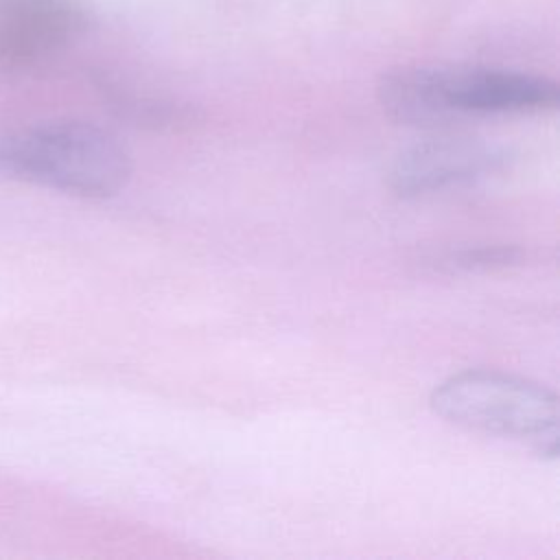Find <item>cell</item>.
Segmentation results:
<instances>
[{"label": "cell", "instance_id": "1", "mask_svg": "<svg viewBox=\"0 0 560 560\" xmlns=\"http://www.w3.org/2000/svg\"><path fill=\"white\" fill-rule=\"evenodd\" d=\"M378 101L400 125L442 129L470 116L556 109L553 79L501 68L405 66L383 74Z\"/></svg>", "mask_w": 560, "mask_h": 560}, {"label": "cell", "instance_id": "4", "mask_svg": "<svg viewBox=\"0 0 560 560\" xmlns=\"http://www.w3.org/2000/svg\"><path fill=\"white\" fill-rule=\"evenodd\" d=\"M505 153L479 138L438 136L400 151L389 166V188L400 197H424L472 184L497 173Z\"/></svg>", "mask_w": 560, "mask_h": 560}, {"label": "cell", "instance_id": "6", "mask_svg": "<svg viewBox=\"0 0 560 560\" xmlns=\"http://www.w3.org/2000/svg\"><path fill=\"white\" fill-rule=\"evenodd\" d=\"M525 252L516 245H479L451 252L442 258V267L451 271H494L521 265Z\"/></svg>", "mask_w": 560, "mask_h": 560}, {"label": "cell", "instance_id": "3", "mask_svg": "<svg viewBox=\"0 0 560 560\" xmlns=\"http://www.w3.org/2000/svg\"><path fill=\"white\" fill-rule=\"evenodd\" d=\"M429 402L448 424L516 442L536 455H558V396L536 381L501 370H464L435 385Z\"/></svg>", "mask_w": 560, "mask_h": 560}, {"label": "cell", "instance_id": "5", "mask_svg": "<svg viewBox=\"0 0 560 560\" xmlns=\"http://www.w3.org/2000/svg\"><path fill=\"white\" fill-rule=\"evenodd\" d=\"M85 26L72 0H0V66L28 68L63 50Z\"/></svg>", "mask_w": 560, "mask_h": 560}, {"label": "cell", "instance_id": "2", "mask_svg": "<svg viewBox=\"0 0 560 560\" xmlns=\"http://www.w3.org/2000/svg\"><path fill=\"white\" fill-rule=\"evenodd\" d=\"M0 175L66 195L103 199L131 177L125 144L92 122L50 120L0 138Z\"/></svg>", "mask_w": 560, "mask_h": 560}]
</instances>
